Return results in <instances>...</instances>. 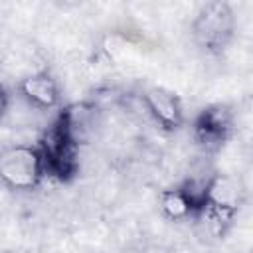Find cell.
<instances>
[{
    "label": "cell",
    "instance_id": "obj_3",
    "mask_svg": "<svg viewBox=\"0 0 253 253\" xmlns=\"http://www.w3.org/2000/svg\"><path fill=\"white\" fill-rule=\"evenodd\" d=\"M43 176V160L38 146L16 144L0 152V180L8 188L34 190Z\"/></svg>",
    "mask_w": 253,
    "mask_h": 253
},
{
    "label": "cell",
    "instance_id": "obj_8",
    "mask_svg": "<svg viewBox=\"0 0 253 253\" xmlns=\"http://www.w3.org/2000/svg\"><path fill=\"white\" fill-rule=\"evenodd\" d=\"M160 208L164 211V215H168L170 219H186L190 217L194 211L190 200L186 198V194L178 188H170V190H164L160 194Z\"/></svg>",
    "mask_w": 253,
    "mask_h": 253
},
{
    "label": "cell",
    "instance_id": "obj_7",
    "mask_svg": "<svg viewBox=\"0 0 253 253\" xmlns=\"http://www.w3.org/2000/svg\"><path fill=\"white\" fill-rule=\"evenodd\" d=\"M20 93L26 101L40 109H51L59 103V87L57 81L47 71H38L24 77L18 85Z\"/></svg>",
    "mask_w": 253,
    "mask_h": 253
},
{
    "label": "cell",
    "instance_id": "obj_9",
    "mask_svg": "<svg viewBox=\"0 0 253 253\" xmlns=\"http://www.w3.org/2000/svg\"><path fill=\"white\" fill-rule=\"evenodd\" d=\"M6 107H8V95H6V89L0 85V117L4 115Z\"/></svg>",
    "mask_w": 253,
    "mask_h": 253
},
{
    "label": "cell",
    "instance_id": "obj_2",
    "mask_svg": "<svg viewBox=\"0 0 253 253\" xmlns=\"http://www.w3.org/2000/svg\"><path fill=\"white\" fill-rule=\"evenodd\" d=\"M77 146L79 144L69 136L65 125L57 117L38 144L43 160V172L61 182L73 178L77 172Z\"/></svg>",
    "mask_w": 253,
    "mask_h": 253
},
{
    "label": "cell",
    "instance_id": "obj_1",
    "mask_svg": "<svg viewBox=\"0 0 253 253\" xmlns=\"http://www.w3.org/2000/svg\"><path fill=\"white\" fill-rule=\"evenodd\" d=\"M235 32V16L227 2L213 0L206 2L194 22H192V36L200 47L208 53H221Z\"/></svg>",
    "mask_w": 253,
    "mask_h": 253
},
{
    "label": "cell",
    "instance_id": "obj_4",
    "mask_svg": "<svg viewBox=\"0 0 253 253\" xmlns=\"http://www.w3.org/2000/svg\"><path fill=\"white\" fill-rule=\"evenodd\" d=\"M243 204L241 184L227 174H213L206 182V208L211 221L221 225L229 223Z\"/></svg>",
    "mask_w": 253,
    "mask_h": 253
},
{
    "label": "cell",
    "instance_id": "obj_5",
    "mask_svg": "<svg viewBox=\"0 0 253 253\" xmlns=\"http://www.w3.org/2000/svg\"><path fill=\"white\" fill-rule=\"evenodd\" d=\"M233 130V113L225 105H210L200 111L194 121V136L196 140L208 148H219Z\"/></svg>",
    "mask_w": 253,
    "mask_h": 253
},
{
    "label": "cell",
    "instance_id": "obj_6",
    "mask_svg": "<svg viewBox=\"0 0 253 253\" xmlns=\"http://www.w3.org/2000/svg\"><path fill=\"white\" fill-rule=\"evenodd\" d=\"M144 105L148 109V113L152 115V119L166 130H176L182 126L184 123V113H182V105L180 99L176 97V93H172L166 87H148L142 95Z\"/></svg>",
    "mask_w": 253,
    "mask_h": 253
}]
</instances>
